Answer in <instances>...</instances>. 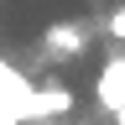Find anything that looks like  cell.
Wrapping results in <instances>:
<instances>
[{
    "label": "cell",
    "instance_id": "cell-1",
    "mask_svg": "<svg viewBox=\"0 0 125 125\" xmlns=\"http://www.w3.org/2000/svg\"><path fill=\"white\" fill-rule=\"evenodd\" d=\"M89 42H94V31L83 21H57V26L42 31V57L47 62H73V57L89 52Z\"/></svg>",
    "mask_w": 125,
    "mask_h": 125
},
{
    "label": "cell",
    "instance_id": "cell-2",
    "mask_svg": "<svg viewBox=\"0 0 125 125\" xmlns=\"http://www.w3.org/2000/svg\"><path fill=\"white\" fill-rule=\"evenodd\" d=\"M68 109H73V94H68V89H31L26 120H62Z\"/></svg>",
    "mask_w": 125,
    "mask_h": 125
},
{
    "label": "cell",
    "instance_id": "cell-3",
    "mask_svg": "<svg viewBox=\"0 0 125 125\" xmlns=\"http://www.w3.org/2000/svg\"><path fill=\"white\" fill-rule=\"evenodd\" d=\"M99 99H104L109 115H125V78H120L115 68H104V78H99Z\"/></svg>",
    "mask_w": 125,
    "mask_h": 125
},
{
    "label": "cell",
    "instance_id": "cell-4",
    "mask_svg": "<svg viewBox=\"0 0 125 125\" xmlns=\"http://www.w3.org/2000/svg\"><path fill=\"white\" fill-rule=\"evenodd\" d=\"M104 31H109L115 42H125V5H115V10L104 16Z\"/></svg>",
    "mask_w": 125,
    "mask_h": 125
},
{
    "label": "cell",
    "instance_id": "cell-5",
    "mask_svg": "<svg viewBox=\"0 0 125 125\" xmlns=\"http://www.w3.org/2000/svg\"><path fill=\"white\" fill-rule=\"evenodd\" d=\"M0 125H21V120H16V115H5V109H0Z\"/></svg>",
    "mask_w": 125,
    "mask_h": 125
},
{
    "label": "cell",
    "instance_id": "cell-6",
    "mask_svg": "<svg viewBox=\"0 0 125 125\" xmlns=\"http://www.w3.org/2000/svg\"><path fill=\"white\" fill-rule=\"evenodd\" d=\"M109 68H115V73H120V78H125V57H115V62H109Z\"/></svg>",
    "mask_w": 125,
    "mask_h": 125
}]
</instances>
